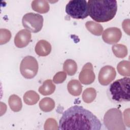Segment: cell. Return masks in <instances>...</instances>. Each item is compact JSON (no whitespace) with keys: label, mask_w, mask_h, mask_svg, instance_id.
<instances>
[{"label":"cell","mask_w":130,"mask_h":130,"mask_svg":"<svg viewBox=\"0 0 130 130\" xmlns=\"http://www.w3.org/2000/svg\"><path fill=\"white\" fill-rule=\"evenodd\" d=\"M102 124L92 113L75 105L63 112L59 122V129L100 130Z\"/></svg>","instance_id":"1"},{"label":"cell","mask_w":130,"mask_h":130,"mask_svg":"<svg viewBox=\"0 0 130 130\" xmlns=\"http://www.w3.org/2000/svg\"><path fill=\"white\" fill-rule=\"evenodd\" d=\"M90 17L98 22H105L112 20L117 10V1L115 0L88 1Z\"/></svg>","instance_id":"2"},{"label":"cell","mask_w":130,"mask_h":130,"mask_svg":"<svg viewBox=\"0 0 130 130\" xmlns=\"http://www.w3.org/2000/svg\"><path fill=\"white\" fill-rule=\"evenodd\" d=\"M129 78L124 77L114 81L109 88L111 99L117 102H129Z\"/></svg>","instance_id":"3"},{"label":"cell","mask_w":130,"mask_h":130,"mask_svg":"<svg viewBox=\"0 0 130 130\" xmlns=\"http://www.w3.org/2000/svg\"><path fill=\"white\" fill-rule=\"evenodd\" d=\"M66 12L73 18L83 19L89 15L87 3L85 0L70 1L66 5Z\"/></svg>","instance_id":"4"},{"label":"cell","mask_w":130,"mask_h":130,"mask_svg":"<svg viewBox=\"0 0 130 130\" xmlns=\"http://www.w3.org/2000/svg\"><path fill=\"white\" fill-rule=\"evenodd\" d=\"M104 123L109 130H124L125 129L121 111L112 108L107 111L104 117Z\"/></svg>","instance_id":"5"},{"label":"cell","mask_w":130,"mask_h":130,"mask_svg":"<svg viewBox=\"0 0 130 130\" xmlns=\"http://www.w3.org/2000/svg\"><path fill=\"white\" fill-rule=\"evenodd\" d=\"M43 21L44 19L42 15L34 13L25 14L22 19L23 27L34 33L38 32L41 30Z\"/></svg>","instance_id":"6"},{"label":"cell","mask_w":130,"mask_h":130,"mask_svg":"<svg viewBox=\"0 0 130 130\" xmlns=\"http://www.w3.org/2000/svg\"><path fill=\"white\" fill-rule=\"evenodd\" d=\"M38 63L36 59L32 56H26L21 60L20 71L21 75L26 79H32L37 74Z\"/></svg>","instance_id":"7"},{"label":"cell","mask_w":130,"mask_h":130,"mask_svg":"<svg viewBox=\"0 0 130 130\" xmlns=\"http://www.w3.org/2000/svg\"><path fill=\"white\" fill-rule=\"evenodd\" d=\"M116 75V73L114 68L110 66H106L100 70L98 80L101 85H108L114 80Z\"/></svg>","instance_id":"8"},{"label":"cell","mask_w":130,"mask_h":130,"mask_svg":"<svg viewBox=\"0 0 130 130\" xmlns=\"http://www.w3.org/2000/svg\"><path fill=\"white\" fill-rule=\"evenodd\" d=\"M95 77L92 64L90 62L86 63L79 74V81L83 84L89 85L93 82Z\"/></svg>","instance_id":"9"},{"label":"cell","mask_w":130,"mask_h":130,"mask_svg":"<svg viewBox=\"0 0 130 130\" xmlns=\"http://www.w3.org/2000/svg\"><path fill=\"white\" fill-rule=\"evenodd\" d=\"M122 37L121 30L115 27L108 28L105 29L102 36L103 41L109 44H114L117 43Z\"/></svg>","instance_id":"10"},{"label":"cell","mask_w":130,"mask_h":130,"mask_svg":"<svg viewBox=\"0 0 130 130\" xmlns=\"http://www.w3.org/2000/svg\"><path fill=\"white\" fill-rule=\"evenodd\" d=\"M31 38V32L27 29H22L15 35L14 43L15 46L20 48L26 47L30 42Z\"/></svg>","instance_id":"11"},{"label":"cell","mask_w":130,"mask_h":130,"mask_svg":"<svg viewBox=\"0 0 130 130\" xmlns=\"http://www.w3.org/2000/svg\"><path fill=\"white\" fill-rule=\"evenodd\" d=\"M35 50L36 54L39 56H47L51 52V45L47 41L41 40L36 44Z\"/></svg>","instance_id":"12"},{"label":"cell","mask_w":130,"mask_h":130,"mask_svg":"<svg viewBox=\"0 0 130 130\" xmlns=\"http://www.w3.org/2000/svg\"><path fill=\"white\" fill-rule=\"evenodd\" d=\"M31 8L35 11L44 14L49 11L50 6L47 1L35 0L31 2Z\"/></svg>","instance_id":"13"},{"label":"cell","mask_w":130,"mask_h":130,"mask_svg":"<svg viewBox=\"0 0 130 130\" xmlns=\"http://www.w3.org/2000/svg\"><path fill=\"white\" fill-rule=\"evenodd\" d=\"M67 88L69 92L73 96H79L82 91V86L80 82L76 79L71 80L68 83Z\"/></svg>","instance_id":"14"},{"label":"cell","mask_w":130,"mask_h":130,"mask_svg":"<svg viewBox=\"0 0 130 130\" xmlns=\"http://www.w3.org/2000/svg\"><path fill=\"white\" fill-rule=\"evenodd\" d=\"M55 85L51 79L45 80L39 87V92L43 95H48L52 94L55 90Z\"/></svg>","instance_id":"15"},{"label":"cell","mask_w":130,"mask_h":130,"mask_svg":"<svg viewBox=\"0 0 130 130\" xmlns=\"http://www.w3.org/2000/svg\"><path fill=\"white\" fill-rule=\"evenodd\" d=\"M8 103L11 109L15 112L20 111L22 107L21 99L16 94L11 95L8 100Z\"/></svg>","instance_id":"16"},{"label":"cell","mask_w":130,"mask_h":130,"mask_svg":"<svg viewBox=\"0 0 130 130\" xmlns=\"http://www.w3.org/2000/svg\"><path fill=\"white\" fill-rule=\"evenodd\" d=\"M85 26L87 30L95 36H101L103 31V27L101 24L92 21L86 22Z\"/></svg>","instance_id":"17"},{"label":"cell","mask_w":130,"mask_h":130,"mask_svg":"<svg viewBox=\"0 0 130 130\" xmlns=\"http://www.w3.org/2000/svg\"><path fill=\"white\" fill-rule=\"evenodd\" d=\"M39 99V95L34 90L27 91L23 95L24 102L28 105H33L37 104Z\"/></svg>","instance_id":"18"},{"label":"cell","mask_w":130,"mask_h":130,"mask_svg":"<svg viewBox=\"0 0 130 130\" xmlns=\"http://www.w3.org/2000/svg\"><path fill=\"white\" fill-rule=\"evenodd\" d=\"M39 105L42 111L45 112H48L51 111L54 108L55 102L50 98L46 97L41 100Z\"/></svg>","instance_id":"19"},{"label":"cell","mask_w":130,"mask_h":130,"mask_svg":"<svg viewBox=\"0 0 130 130\" xmlns=\"http://www.w3.org/2000/svg\"><path fill=\"white\" fill-rule=\"evenodd\" d=\"M63 70L69 76H73L75 74L77 70L76 62L73 59H67L63 63Z\"/></svg>","instance_id":"20"},{"label":"cell","mask_w":130,"mask_h":130,"mask_svg":"<svg viewBox=\"0 0 130 130\" xmlns=\"http://www.w3.org/2000/svg\"><path fill=\"white\" fill-rule=\"evenodd\" d=\"M112 51L115 56L118 58H124L127 54V49L126 46L121 44L112 46Z\"/></svg>","instance_id":"21"},{"label":"cell","mask_w":130,"mask_h":130,"mask_svg":"<svg viewBox=\"0 0 130 130\" xmlns=\"http://www.w3.org/2000/svg\"><path fill=\"white\" fill-rule=\"evenodd\" d=\"M118 73L123 76H130V62L127 60H122L117 66Z\"/></svg>","instance_id":"22"},{"label":"cell","mask_w":130,"mask_h":130,"mask_svg":"<svg viewBox=\"0 0 130 130\" xmlns=\"http://www.w3.org/2000/svg\"><path fill=\"white\" fill-rule=\"evenodd\" d=\"M96 96V92L92 87L87 88L85 89L82 93V100L86 103L92 102Z\"/></svg>","instance_id":"23"},{"label":"cell","mask_w":130,"mask_h":130,"mask_svg":"<svg viewBox=\"0 0 130 130\" xmlns=\"http://www.w3.org/2000/svg\"><path fill=\"white\" fill-rule=\"evenodd\" d=\"M11 38V34L10 30L7 29L1 28L0 29V44L3 45L8 42Z\"/></svg>","instance_id":"24"},{"label":"cell","mask_w":130,"mask_h":130,"mask_svg":"<svg viewBox=\"0 0 130 130\" xmlns=\"http://www.w3.org/2000/svg\"><path fill=\"white\" fill-rule=\"evenodd\" d=\"M44 129H58V125L56 121L52 118L47 119L44 124Z\"/></svg>","instance_id":"25"},{"label":"cell","mask_w":130,"mask_h":130,"mask_svg":"<svg viewBox=\"0 0 130 130\" xmlns=\"http://www.w3.org/2000/svg\"><path fill=\"white\" fill-rule=\"evenodd\" d=\"M67 74L65 72L61 71L57 73L53 77V81L56 84H60L66 79Z\"/></svg>","instance_id":"26"},{"label":"cell","mask_w":130,"mask_h":130,"mask_svg":"<svg viewBox=\"0 0 130 130\" xmlns=\"http://www.w3.org/2000/svg\"><path fill=\"white\" fill-rule=\"evenodd\" d=\"M122 26L124 31L129 35V19L124 20L122 24Z\"/></svg>","instance_id":"27"}]
</instances>
